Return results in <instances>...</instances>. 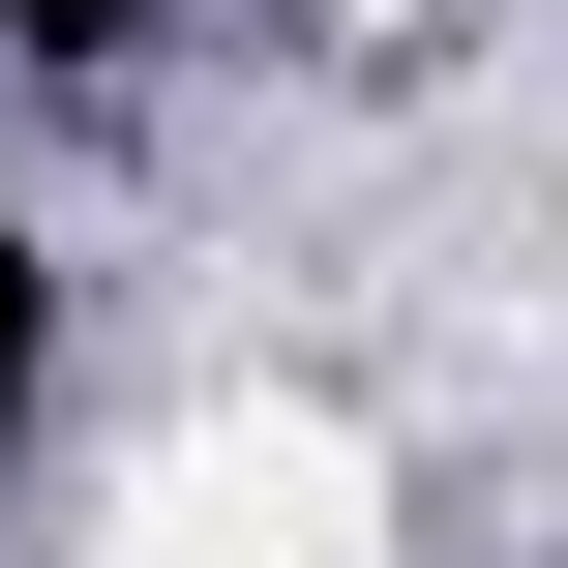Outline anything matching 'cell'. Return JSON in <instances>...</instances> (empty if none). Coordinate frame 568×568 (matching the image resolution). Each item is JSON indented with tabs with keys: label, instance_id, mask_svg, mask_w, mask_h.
Masks as SVG:
<instances>
[{
	"label": "cell",
	"instance_id": "1",
	"mask_svg": "<svg viewBox=\"0 0 568 568\" xmlns=\"http://www.w3.org/2000/svg\"><path fill=\"white\" fill-rule=\"evenodd\" d=\"M60 568H389V449H359L329 389H210V419L120 449V509Z\"/></svg>",
	"mask_w": 568,
	"mask_h": 568
}]
</instances>
